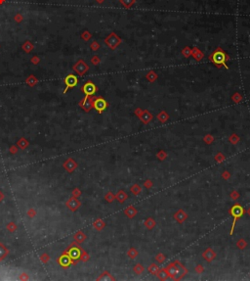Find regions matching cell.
I'll return each mask as SVG.
<instances>
[{"label": "cell", "instance_id": "obj_1", "mask_svg": "<svg viewBox=\"0 0 250 281\" xmlns=\"http://www.w3.org/2000/svg\"><path fill=\"white\" fill-rule=\"evenodd\" d=\"M165 269L168 273V276L173 280H181L188 273V269L179 261L170 262L167 266H165Z\"/></svg>", "mask_w": 250, "mask_h": 281}, {"label": "cell", "instance_id": "obj_2", "mask_svg": "<svg viewBox=\"0 0 250 281\" xmlns=\"http://www.w3.org/2000/svg\"><path fill=\"white\" fill-rule=\"evenodd\" d=\"M229 59L228 55L224 52L221 48H217V50H215L213 53L211 54V56H210V60H211V62L213 63L214 65H216L217 67H224L226 68V69H228V66L226 64V62H227V60Z\"/></svg>", "mask_w": 250, "mask_h": 281}, {"label": "cell", "instance_id": "obj_3", "mask_svg": "<svg viewBox=\"0 0 250 281\" xmlns=\"http://www.w3.org/2000/svg\"><path fill=\"white\" fill-rule=\"evenodd\" d=\"M244 212H245V211H244V209L239 204H235L230 209L229 212H230V215H231V216L233 217V224H231V231H230V235H233V230H235V226H236V220H238V219H240V217L243 216Z\"/></svg>", "mask_w": 250, "mask_h": 281}, {"label": "cell", "instance_id": "obj_4", "mask_svg": "<svg viewBox=\"0 0 250 281\" xmlns=\"http://www.w3.org/2000/svg\"><path fill=\"white\" fill-rule=\"evenodd\" d=\"M93 107L99 113H102L103 111L106 110V108L107 107V103L106 102V100H104L103 98H97L96 100L93 102Z\"/></svg>", "mask_w": 250, "mask_h": 281}, {"label": "cell", "instance_id": "obj_5", "mask_svg": "<svg viewBox=\"0 0 250 281\" xmlns=\"http://www.w3.org/2000/svg\"><path fill=\"white\" fill-rule=\"evenodd\" d=\"M202 258H203L207 262H211L213 260L216 258V253L212 248H207L203 253H202Z\"/></svg>", "mask_w": 250, "mask_h": 281}, {"label": "cell", "instance_id": "obj_6", "mask_svg": "<svg viewBox=\"0 0 250 281\" xmlns=\"http://www.w3.org/2000/svg\"><path fill=\"white\" fill-rule=\"evenodd\" d=\"M67 206L70 210H72V212H74L80 207V202L76 199V197L73 196L67 202Z\"/></svg>", "mask_w": 250, "mask_h": 281}, {"label": "cell", "instance_id": "obj_7", "mask_svg": "<svg viewBox=\"0 0 250 281\" xmlns=\"http://www.w3.org/2000/svg\"><path fill=\"white\" fill-rule=\"evenodd\" d=\"M187 219H188V215H187L186 212L183 211V210H179V211L176 212V214L174 215V219L178 222V224H183Z\"/></svg>", "mask_w": 250, "mask_h": 281}, {"label": "cell", "instance_id": "obj_8", "mask_svg": "<svg viewBox=\"0 0 250 281\" xmlns=\"http://www.w3.org/2000/svg\"><path fill=\"white\" fill-rule=\"evenodd\" d=\"M83 91L87 96H91L96 92V86H95L94 83H92L89 81V82H87L83 86Z\"/></svg>", "mask_w": 250, "mask_h": 281}, {"label": "cell", "instance_id": "obj_9", "mask_svg": "<svg viewBox=\"0 0 250 281\" xmlns=\"http://www.w3.org/2000/svg\"><path fill=\"white\" fill-rule=\"evenodd\" d=\"M64 167L67 172H72L77 167V163H76L73 159H67V161L64 163Z\"/></svg>", "mask_w": 250, "mask_h": 281}, {"label": "cell", "instance_id": "obj_10", "mask_svg": "<svg viewBox=\"0 0 250 281\" xmlns=\"http://www.w3.org/2000/svg\"><path fill=\"white\" fill-rule=\"evenodd\" d=\"M74 70H75V72L77 73H79V75H84V73L87 72L88 67H87V65H85V63H84L83 61H79V62H77V64L74 66Z\"/></svg>", "mask_w": 250, "mask_h": 281}, {"label": "cell", "instance_id": "obj_11", "mask_svg": "<svg viewBox=\"0 0 250 281\" xmlns=\"http://www.w3.org/2000/svg\"><path fill=\"white\" fill-rule=\"evenodd\" d=\"M65 84H67V87H74V86L77 84V78L73 75H70L65 78Z\"/></svg>", "mask_w": 250, "mask_h": 281}, {"label": "cell", "instance_id": "obj_12", "mask_svg": "<svg viewBox=\"0 0 250 281\" xmlns=\"http://www.w3.org/2000/svg\"><path fill=\"white\" fill-rule=\"evenodd\" d=\"M124 212L129 219H132V217H134L137 215L138 211H137L133 206H130V207H127V208L124 210Z\"/></svg>", "mask_w": 250, "mask_h": 281}, {"label": "cell", "instance_id": "obj_13", "mask_svg": "<svg viewBox=\"0 0 250 281\" xmlns=\"http://www.w3.org/2000/svg\"><path fill=\"white\" fill-rule=\"evenodd\" d=\"M9 254V250L4 244L0 243V261H3Z\"/></svg>", "mask_w": 250, "mask_h": 281}, {"label": "cell", "instance_id": "obj_14", "mask_svg": "<svg viewBox=\"0 0 250 281\" xmlns=\"http://www.w3.org/2000/svg\"><path fill=\"white\" fill-rule=\"evenodd\" d=\"M81 256V251L78 248H72L70 252V257L73 260L79 259Z\"/></svg>", "mask_w": 250, "mask_h": 281}, {"label": "cell", "instance_id": "obj_15", "mask_svg": "<svg viewBox=\"0 0 250 281\" xmlns=\"http://www.w3.org/2000/svg\"><path fill=\"white\" fill-rule=\"evenodd\" d=\"M82 107L83 109L85 110V111H90L91 108L93 107V100L90 98H85V100L82 103Z\"/></svg>", "mask_w": 250, "mask_h": 281}, {"label": "cell", "instance_id": "obj_16", "mask_svg": "<svg viewBox=\"0 0 250 281\" xmlns=\"http://www.w3.org/2000/svg\"><path fill=\"white\" fill-rule=\"evenodd\" d=\"M156 275L158 277V279H160V280H166L167 278L169 277V276H168V273H167L166 269H165V267H164V269H159V270L157 271V273Z\"/></svg>", "mask_w": 250, "mask_h": 281}, {"label": "cell", "instance_id": "obj_17", "mask_svg": "<svg viewBox=\"0 0 250 281\" xmlns=\"http://www.w3.org/2000/svg\"><path fill=\"white\" fill-rule=\"evenodd\" d=\"M127 197H128L127 194H126L123 190H119L116 195H115V198L117 199V201L119 202V203H123V202L127 199Z\"/></svg>", "mask_w": 250, "mask_h": 281}, {"label": "cell", "instance_id": "obj_18", "mask_svg": "<svg viewBox=\"0 0 250 281\" xmlns=\"http://www.w3.org/2000/svg\"><path fill=\"white\" fill-rule=\"evenodd\" d=\"M140 119L144 123H148L149 120L152 119V116L149 114V112L145 111V112H143V114L140 116Z\"/></svg>", "mask_w": 250, "mask_h": 281}, {"label": "cell", "instance_id": "obj_19", "mask_svg": "<svg viewBox=\"0 0 250 281\" xmlns=\"http://www.w3.org/2000/svg\"><path fill=\"white\" fill-rule=\"evenodd\" d=\"M156 225V220L154 219H152V217H149V219H146V221H145V226H146L148 229H152V228H154Z\"/></svg>", "mask_w": 250, "mask_h": 281}, {"label": "cell", "instance_id": "obj_20", "mask_svg": "<svg viewBox=\"0 0 250 281\" xmlns=\"http://www.w3.org/2000/svg\"><path fill=\"white\" fill-rule=\"evenodd\" d=\"M93 226H94V228H95V229H96V230L100 231V230H102L103 228L105 227V222L103 221V220H102L101 219H96V220H95V221H94Z\"/></svg>", "mask_w": 250, "mask_h": 281}, {"label": "cell", "instance_id": "obj_21", "mask_svg": "<svg viewBox=\"0 0 250 281\" xmlns=\"http://www.w3.org/2000/svg\"><path fill=\"white\" fill-rule=\"evenodd\" d=\"M74 239H75L76 242L81 243V242H83V241L86 239V235L84 234V233L82 232V231H78V232H76V233H75V235H74Z\"/></svg>", "mask_w": 250, "mask_h": 281}, {"label": "cell", "instance_id": "obj_22", "mask_svg": "<svg viewBox=\"0 0 250 281\" xmlns=\"http://www.w3.org/2000/svg\"><path fill=\"white\" fill-rule=\"evenodd\" d=\"M130 190H131V192L134 194V195L137 196V195H139V194L142 192V187L139 184H134V185L131 186Z\"/></svg>", "mask_w": 250, "mask_h": 281}, {"label": "cell", "instance_id": "obj_23", "mask_svg": "<svg viewBox=\"0 0 250 281\" xmlns=\"http://www.w3.org/2000/svg\"><path fill=\"white\" fill-rule=\"evenodd\" d=\"M148 270H149V272L151 274H154V275H156L157 273V271L159 270V266H157L156 264H152L151 266H149Z\"/></svg>", "mask_w": 250, "mask_h": 281}, {"label": "cell", "instance_id": "obj_24", "mask_svg": "<svg viewBox=\"0 0 250 281\" xmlns=\"http://www.w3.org/2000/svg\"><path fill=\"white\" fill-rule=\"evenodd\" d=\"M127 256L131 260H134L137 256H138V251H137L135 248H130L127 252Z\"/></svg>", "mask_w": 250, "mask_h": 281}, {"label": "cell", "instance_id": "obj_25", "mask_svg": "<svg viewBox=\"0 0 250 281\" xmlns=\"http://www.w3.org/2000/svg\"><path fill=\"white\" fill-rule=\"evenodd\" d=\"M157 119H158L159 122H161V123H165L168 119H169V116H168L165 112H161V113H160V114L157 115Z\"/></svg>", "mask_w": 250, "mask_h": 281}, {"label": "cell", "instance_id": "obj_26", "mask_svg": "<svg viewBox=\"0 0 250 281\" xmlns=\"http://www.w3.org/2000/svg\"><path fill=\"white\" fill-rule=\"evenodd\" d=\"M98 280H114V277H112L109 272L106 271L98 278Z\"/></svg>", "mask_w": 250, "mask_h": 281}, {"label": "cell", "instance_id": "obj_27", "mask_svg": "<svg viewBox=\"0 0 250 281\" xmlns=\"http://www.w3.org/2000/svg\"><path fill=\"white\" fill-rule=\"evenodd\" d=\"M236 246H238V249H240V250H244V249L247 247V242L244 239H239L238 241V243H236Z\"/></svg>", "mask_w": 250, "mask_h": 281}, {"label": "cell", "instance_id": "obj_28", "mask_svg": "<svg viewBox=\"0 0 250 281\" xmlns=\"http://www.w3.org/2000/svg\"><path fill=\"white\" fill-rule=\"evenodd\" d=\"M133 270H134V272H135L136 274H139V275H140V274L142 273V272L144 271V266H142L141 264H135V266H134Z\"/></svg>", "mask_w": 250, "mask_h": 281}, {"label": "cell", "instance_id": "obj_29", "mask_svg": "<svg viewBox=\"0 0 250 281\" xmlns=\"http://www.w3.org/2000/svg\"><path fill=\"white\" fill-rule=\"evenodd\" d=\"M229 141H230L231 144H236L239 142V137L236 134V133H233V134H231L230 137H229Z\"/></svg>", "mask_w": 250, "mask_h": 281}, {"label": "cell", "instance_id": "obj_30", "mask_svg": "<svg viewBox=\"0 0 250 281\" xmlns=\"http://www.w3.org/2000/svg\"><path fill=\"white\" fill-rule=\"evenodd\" d=\"M105 199L107 201V202H110V203H112V201L114 200L115 199V195L114 193H112V192H107L106 194V196H105Z\"/></svg>", "mask_w": 250, "mask_h": 281}, {"label": "cell", "instance_id": "obj_31", "mask_svg": "<svg viewBox=\"0 0 250 281\" xmlns=\"http://www.w3.org/2000/svg\"><path fill=\"white\" fill-rule=\"evenodd\" d=\"M165 256L163 254H157L156 256V261L158 262V264H162V262H165Z\"/></svg>", "mask_w": 250, "mask_h": 281}, {"label": "cell", "instance_id": "obj_32", "mask_svg": "<svg viewBox=\"0 0 250 281\" xmlns=\"http://www.w3.org/2000/svg\"><path fill=\"white\" fill-rule=\"evenodd\" d=\"M18 145H19L22 149H25V147L28 145V141L25 140V138H22V139H20V140H19V142H18Z\"/></svg>", "mask_w": 250, "mask_h": 281}, {"label": "cell", "instance_id": "obj_33", "mask_svg": "<svg viewBox=\"0 0 250 281\" xmlns=\"http://www.w3.org/2000/svg\"><path fill=\"white\" fill-rule=\"evenodd\" d=\"M203 140H204V142L206 144H211L213 141H214V137H213L212 135H210V134H207L206 136H204Z\"/></svg>", "mask_w": 250, "mask_h": 281}, {"label": "cell", "instance_id": "obj_34", "mask_svg": "<svg viewBox=\"0 0 250 281\" xmlns=\"http://www.w3.org/2000/svg\"><path fill=\"white\" fill-rule=\"evenodd\" d=\"M215 161H216L217 163H222L224 160H225V156H224L223 154H221V153H218L216 156H215Z\"/></svg>", "mask_w": 250, "mask_h": 281}, {"label": "cell", "instance_id": "obj_35", "mask_svg": "<svg viewBox=\"0 0 250 281\" xmlns=\"http://www.w3.org/2000/svg\"><path fill=\"white\" fill-rule=\"evenodd\" d=\"M156 156H157V158L160 160V161H163V160H165V158L167 157V155H166V153H165L164 151L161 150L160 152H158V153H157Z\"/></svg>", "mask_w": 250, "mask_h": 281}, {"label": "cell", "instance_id": "obj_36", "mask_svg": "<svg viewBox=\"0 0 250 281\" xmlns=\"http://www.w3.org/2000/svg\"><path fill=\"white\" fill-rule=\"evenodd\" d=\"M7 229L10 231H15L16 229H17V225L14 224L13 222H11V224H7Z\"/></svg>", "mask_w": 250, "mask_h": 281}, {"label": "cell", "instance_id": "obj_37", "mask_svg": "<svg viewBox=\"0 0 250 281\" xmlns=\"http://www.w3.org/2000/svg\"><path fill=\"white\" fill-rule=\"evenodd\" d=\"M203 271H204V269H203V266H202L201 264H198V266H196V273L201 274Z\"/></svg>", "mask_w": 250, "mask_h": 281}, {"label": "cell", "instance_id": "obj_38", "mask_svg": "<svg viewBox=\"0 0 250 281\" xmlns=\"http://www.w3.org/2000/svg\"><path fill=\"white\" fill-rule=\"evenodd\" d=\"M239 197V193L236 192V191H233V192L231 193V198L233 199V200H236V199H238Z\"/></svg>", "mask_w": 250, "mask_h": 281}, {"label": "cell", "instance_id": "obj_39", "mask_svg": "<svg viewBox=\"0 0 250 281\" xmlns=\"http://www.w3.org/2000/svg\"><path fill=\"white\" fill-rule=\"evenodd\" d=\"M144 186H145V187H146V188L149 189V188H151L152 186V182L151 180H147L146 182L144 183Z\"/></svg>", "mask_w": 250, "mask_h": 281}, {"label": "cell", "instance_id": "obj_40", "mask_svg": "<svg viewBox=\"0 0 250 281\" xmlns=\"http://www.w3.org/2000/svg\"><path fill=\"white\" fill-rule=\"evenodd\" d=\"M222 177L225 178V179H229V178H230V173H229L228 172H224L222 173Z\"/></svg>", "mask_w": 250, "mask_h": 281}, {"label": "cell", "instance_id": "obj_41", "mask_svg": "<svg viewBox=\"0 0 250 281\" xmlns=\"http://www.w3.org/2000/svg\"><path fill=\"white\" fill-rule=\"evenodd\" d=\"M80 258L82 259L84 262H86V261H87V260H88L89 257H88V255L86 254V253H83V256H80Z\"/></svg>", "mask_w": 250, "mask_h": 281}, {"label": "cell", "instance_id": "obj_42", "mask_svg": "<svg viewBox=\"0 0 250 281\" xmlns=\"http://www.w3.org/2000/svg\"><path fill=\"white\" fill-rule=\"evenodd\" d=\"M3 198H4V195H3V193L0 191V202H1L2 200H3Z\"/></svg>", "mask_w": 250, "mask_h": 281}, {"label": "cell", "instance_id": "obj_43", "mask_svg": "<svg viewBox=\"0 0 250 281\" xmlns=\"http://www.w3.org/2000/svg\"><path fill=\"white\" fill-rule=\"evenodd\" d=\"M247 214H248L249 216H250V208H249L248 210H247Z\"/></svg>", "mask_w": 250, "mask_h": 281}]
</instances>
